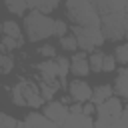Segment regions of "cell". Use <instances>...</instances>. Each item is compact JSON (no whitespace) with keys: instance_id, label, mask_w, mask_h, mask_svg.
I'll list each match as a JSON object with an SVG mask.
<instances>
[{"instance_id":"30","label":"cell","mask_w":128,"mask_h":128,"mask_svg":"<svg viewBox=\"0 0 128 128\" xmlns=\"http://www.w3.org/2000/svg\"><path fill=\"white\" fill-rule=\"evenodd\" d=\"M18 122L20 120H16V118H12L8 114H2V126L0 128H18Z\"/></svg>"},{"instance_id":"19","label":"cell","mask_w":128,"mask_h":128,"mask_svg":"<svg viewBox=\"0 0 128 128\" xmlns=\"http://www.w3.org/2000/svg\"><path fill=\"white\" fill-rule=\"evenodd\" d=\"M94 128H122V122L116 118H104V116H96Z\"/></svg>"},{"instance_id":"28","label":"cell","mask_w":128,"mask_h":128,"mask_svg":"<svg viewBox=\"0 0 128 128\" xmlns=\"http://www.w3.org/2000/svg\"><path fill=\"white\" fill-rule=\"evenodd\" d=\"M66 32H68V24H66L64 20H56V28H54V34H56L58 38H64V36H68Z\"/></svg>"},{"instance_id":"14","label":"cell","mask_w":128,"mask_h":128,"mask_svg":"<svg viewBox=\"0 0 128 128\" xmlns=\"http://www.w3.org/2000/svg\"><path fill=\"white\" fill-rule=\"evenodd\" d=\"M114 94L120 98H126L128 100V68H122L116 76V82H114Z\"/></svg>"},{"instance_id":"5","label":"cell","mask_w":128,"mask_h":128,"mask_svg":"<svg viewBox=\"0 0 128 128\" xmlns=\"http://www.w3.org/2000/svg\"><path fill=\"white\" fill-rule=\"evenodd\" d=\"M18 84H20V88H22L26 106H30V108H44V106H46V104H44L46 100H44L42 94H40V84L30 82V80H20Z\"/></svg>"},{"instance_id":"18","label":"cell","mask_w":128,"mask_h":128,"mask_svg":"<svg viewBox=\"0 0 128 128\" xmlns=\"http://www.w3.org/2000/svg\"><path fill=\"white\" fill-rule=\"evenodd\" d=\"M88 58H90V70H92V72H102V70H104V58H106L104 52L96 50V52H92Z\"/></svg>"},{"instance_id":"25","label":"cell","mask_w":128,"mask_h":128,"mask_svg":"<svg viewBox=\"0 0 128 128\" xmlns=\"http://www.w3.org/2000/svg\"><path fill=\"white\" fill-rule=\"evenodd\" d=\"M10 94H12V102H14L16 106H26V100H24V94H22L20 84H14L12 90H10Z\"/></svg>"},{"instance_id":"17","label":"cell","mask_w":128,"mask_h":128,"mask_svg":"<svg viewBox=\"0 0 128 128\" xmlns=\"http://www.w3.org/2000/svg\"><path fill=\"white\" fill-rule=\"evenodd\" d=\"M60 4L56 2V0H50V2H38V0H32V2H28V8L30 10H38V12H42V14H50L52 10H56Z\"/></svg>"},{"instance_id":"2","label":"cell","mask_w":128,"mask_h":128,"mask_svg":"<svg viewBox=\"0 0 128 128\" xmlns=\"http://www.w3.org/2000/svg\"><path fill=\"white\" fill-rule=\"evenodd\" d=\"M24 28H26V36L30 42H40L54 34L56 20H52L50 16H46L38 10H32L30 14L24 16Z\"/></svg>"},{"instance_id":"24","label":"cell","mask_w":128,"mask_h":128,"mask_svg":"<svg viewBox=\"0 0 128 128\" xmlns=\"http://www.w3.org/2000/svg\"><path fill=\"white\" fill-rule=\"evenodd\" d=\"M12 68H14L12 56H10V54H2V56H0V72H2V74H10Z\"/></svg>"},{"instance_id":"10","label":"cell","mask_w":128,"mask_h":128,"mask_svg":"<svg viewBox=\"0 0 128 128\" xmlns=\"http://www.w3.org/2000/svg\"><path fill=\"white\" fill-rule=\"evenodd\" d=\"M36 68H38V74H40L42 82H54L56 78H60L58 76V64H56V60H42Z\"/></svg>"},{"instance_id":"23","label":"cell","mask_w":128,"mask_h":128,"mask_svg":"<svg viewBox=\"0 0 128 128\" xmlns=\"http://www.w3.org/2000/svg\"><path fill=\"white\" fill-rule=\"evenodd\" d=\"M60 46L64 48V50H68V52H76L80 46H78V40H76V36L72 34V36H64V38H60Z\"/></svg>"},{"instance_id":"11","label":"cell","mask_w":128,"mask_h":128,"mask_svg":"<svg viewBox=\"0 0 128 128\" xmlns=\"http://www.w3.org/2000/svg\"><path fill=\"white\" fill-rule=\"evenodd\" d=\"M24 122H26V128H60L58 124H54L52 120H48L44 114H38V112H28Z\"/></svg>"},{"instance_id":"9","label":"cell","mask_w":128,"mask_h":128,"mask_svg":"<svg viewBox=\"0 0 128 128\" xmlns=\"http://www.w3.org/2000/svg\"><path fill=\"white\" fill-rule=\"evenodd\" d=\"M70 72L74 76H86L90 74V58L86 56V52H76L72 58H70Z\"/></svg>"},{"instance_id":"26","label":"cell","mask_w":128,"mask_h":128,"mask_svg":"<svg viewBox=\"0 0 128 128\" xmlns=\"http://www.w3.org/2000/svg\"><path fill=\"white\" fill-rule=\"evenodd\" d=\"M44 58H48V60H56L58 58V54H56V46H52V44H44V46H40V50H38Z\"/></svg>"},{"instance_id":"3","label":"cell","mask_w":128,"mask_h":128,"mask_svg":"<svg viewBox=\"0 0 128 128\" xmlns=\"http://www.w3.org/2000/svg\"><path fill=\"white\" fill-rule=\"evenodd\" d=\"M72 32H74L82 52H96V48L102 46L104 40H106L102 28H80V26H74Z\"/></svg>"},{"instance_id":"15","label":"cell","mask_w":128,"mask_h":128,"mask_svg":"<svg viewBox=\"0 0 128 128\" xmlns=\"http://www.w3.org/2000/svg\"><path fill=\"white\" fill-rule=\"evenodd\" d=\"M2 32H4V36H8V38H14V40L24 42V40H22L20 24H18L16 20H6V22H2Z\"/></svg>"},{"instance_id":"13","label":"cell","mask_w":128,"mask_h":128,"mask_svg":"<svg viewBox=\"0 0 128 128\" xmlns=\"http://www.w3.org/2000/svg\"><path fill=\"white\" fill-rule=\"evenodd\" d=\"M112 96H116V94H114V88H112L110 84H100V86L94 88V92H92V100H90V102H94L96 106H102V104L108 102Z\"/></svg>"},{"instance_id":"12","label":"cell","mask_w":128,"mask_h":128,"mask_svg":"<svg viewBox=\"0 0 128 128\" xmlns=\"http://www.w3.org/2000/svg\"><path fill=\"white\" fill-rule=\"evenodd\" d=\"M60 128H94V120L86 114H70Z\"/></svg>"},{"instance_id":"27","label":"cell","mask_w":128,"mask_h":128,"mask_svg":"<svg viewBox=\"0 0 128 128\" xmlns=\"http://www.w3.org/2000/svg\"><path fill=\"white\" fill-rule=\"evenodd\" d=\"M116 60L120 62V64H128V42L126 44H120L118 48H116Z\"/></svg>"},{"instance_id":"1","label":"cell","mask_w":128,"mask_h":128,"mask_svg":"<svg viewBox=\"0 0 128 128\" xmlns=\"http://www.w3.org/2000/svg\"><path fill=\"white\" fill-rule=\"evenodd\" d=\"M64 6H66V12H68V16H70L74 26H80V28H102V18H100L94 2L70 0Z\"/></svg>"},{"instance_id":"22","label":"cell","mask_w":128,"mask_h":128,"mask_svg":"<svg viewBox=\"0 0 128 128\" xmlns=\"http://www.w3.org/2000/svg\"><path fill=\"white\" fill-rule=\"evenodd\" d=\"M6 8L16 14V16H22L26 10H28V2H22V0H16V2H6Z\"/></svg>"},{"instance_id":"16","label":"cell","mask_w":128,"mask_h":128,"mask_svg":"<svg viewBox=\"0 0 128 128\" xmlns=\"http://www.w3.org/2000/svg\"><path fill=\"white\" fill-rule=\"evenodd\" d=\"M62 86H64V84H62V82H58V80H54V82H40V94H42V98H44V100L52 102L54 94H56Z\"/></svg>"},{"instance_id":"4","label":"cell","mask_w":128,"mask_h":128,"mask_svg":"<svg viewBox=\"0 0 128 128\" xmlns=\"http://www.w3.org/2000/svg\"><path fill=\"white\" fill-rule=\"evenodd\" d=\"M124 10L110 12V14L100 16L102 18V32H104V38L106 40L116 42V40H122L126 36V30H124Z\"/></svg>"},{"instance_id":"31","label":"cell","mask_w":128,"mask_h":128,"mask_svg":"<svg viewBox=\"0 0 128 128\" xmlns=\"http://www.w3.org/2000/svg\"><path fill=\"white\" fill-rule=\"evenodd\" d=\"M70 114H84V104L74 102V104L70 106Z\"/></svg>"},{"instance_id":"8","label":"cell","mask_w":128,"mask_h":128,"mask_svg":"<svg viewBox=\"0 0 128 128\" xmlns=\"http://www.w3.org/2000/svg\"><path fill=\"white\" fill-rule=\"evenodd\" d=\"M68 92H70V96H72V100H74V102L86 104V102H90V100H92V92H94V90H92L84 80H74V82H70Z\"/></svg>"},{"instance_id":"6","label":"cell","mask_w":128,"mask_h":128,"mask_svg":"<svg viewBox=\"0 0 128 128\" xmlns=\"http://www.w3.org/2000/svg\"><path fill=\"white\" fill-rule=\"evenodd\" d=\"M42 114L48 118V120H52L54 124H58V126H62L66 120H68V116H70V106H66V104H62V102H48L46 106H44V110H42Z\"/></svg>"},{"instance_id":"34","label":"cell","mask_w":128,"mask_h":128,"mask_svg":"<svg viewBox=\"0 0 128 128\" xmlns=\"http://www.w3.org/2000/svg\"><path fill=\"white\" fill-rule=\"evenodd\" d=\"M18 128H26V122L22 120V122H18Z\"/></svg>"},{"instance_id":"32","label":"cell","mask_w":128,"mask_h":128,"mask_svg":"<svg viewBox=\"0 0 128 128\" xmlns=\"http://www.w3.org/2000/svg\"><path fill=\"white\" fill-rule=\"evenodd\" d=\"M94 112H96V104H94V102H86V104H84V114H86V116H92Z\"/></svg>"},{"instance_id":"35","label":"cell","mask_w":128,"mask_h":128,"mask_svg":"<svg viewBox=\"0 0 128 128\" xmlns=\"http://www.w3.org/2000/svg\"><path fill=\"white\" fill-rule=\"evenodd\" d=\"M126 110H128V104H126Z\"/></svg>"},{"instance_id":"21","label":"cell","mask_w":128,"mask_h":128,"mask_svg":"<svg viewBox=\"0 0 128 128\" xmlns=\"http://www.w3.org/2000/svg\"><path fill=\"white\" fill-rule=\"evenodd\" d=\"M22 44H24V42H20V40H14V38L4 36V38H2V44H0V50H2V54H8V52H12V50H16V48H22Z\"/></svg>"},{"instance_id":"7","label":"cell","mask_w":128,"mask_h":128,"mask_svg":"<svg viewBox=\"0 0 128 128\" xmlns=\"http://www.w3.org/2000/svg\"><path fill=\"white\" fill-rule=\"evenodd\" d=\"M124 114V106L122 100L118 96H112L108 102H104L102 106H96V116H104V118H116L120 120Z\"/></svg>"},{"instance_id":"33","label":"cell","mask_w":128,"mask_h":128,"mask_svg":"<svg viewBox=\"0 0 128 128\" xmlns=\"http://www.w3.org/2000/svg\"><path fill=\"white\" fill-rule=\"evenodd\" d=\"M124 30H126V36H128V2H126V10H124Z\"/></svg>"},{"instance_id":"20","label":"cell","mask_w":128,"mask_h":128,"mask_svg":"<svg viewBox=\"0 0 128 128\" xmlns=\"http://www.w3.org/2000/svg\"><path fill=\"white\" fill-rule=\"evenodd\" d=\"M56 64H58V76H60V82L66 80L68 72H70V58L66 56H58L56 58Z\"/></svg>"},{"instance_id":"29","label":"cell","mask_w":128,"mask_h":128,"mask_svg":"<svg viewBox=\"0 0 128 128\" xmlns=\"http://www.w3.org/2000/svg\"><path fill=\"white\" fill-rule=\"evenodd\" d=\"M116 56H112V54H106V58H104V70L102 72H112V70H116Z\"/></svg>"}]
</instances>
